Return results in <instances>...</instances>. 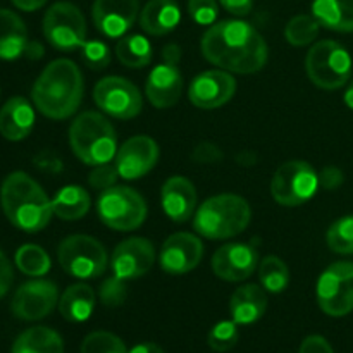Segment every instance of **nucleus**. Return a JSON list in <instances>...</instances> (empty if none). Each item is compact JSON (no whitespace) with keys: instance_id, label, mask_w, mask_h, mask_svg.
<instances>
[{"instance_id":"obj_37","label":"nucleus","mask_w":353,"mask_h":353,"mask_svg":"<svg viewBox=\"0 0 353 353\" xmlns=\"http://www.w3.org/2000/svg\"><path fill=\"white\" fill-rule=\"evenodd\" d=\"M81 59L85 65H88L93 71L105 69L110 62V50L103 41L100 40H86L81 47Z\"/></svg>"},{"instance_id":"obj_20","label":"nucleus","mask_w":353,"mask_h":353,"mask_svg":"<svg viewBox=\"0 0 353 353\" xmlns=\"http://www.w3.org/2000/svg\"><path fill=\"white\" fill-rule=\"evenodd\" d=\"M179 62L162 61L148 74L145 93L155 109H169L176 105L183 93V76Z\"/></svg>"},{"instance_id":"obj_21","label":"nucleus","mask_w":353,"mask_h":353,"mask_svg":"<svg viewBox=\"0 0 353 353\" xmlns=\"http://www.w3.org/2000/svg\"><path fill=\"white\" fill-rule=\"evenodd\" d=\"M161 203L172 223H186L195 216L196 190L185 176H171L162 185Z\"/></svg>"},{"instance_id":"obj_8","label":"nucleus","mask_w":353,"mask_h":353,"mask_svg":"<svg viewBox=\"0 0 353 353\" xmlns=\"http://www.w3.org/2000/svg\"><path fill=\"white\" fill-rule=\"evenodd\" d=\"M97 212L110 230L133 231L147 219V203L137 190L116 185L99 196Z\"/></svg>"},{"instance_id":"obj_7","label":"nucleus","mask_w":353,"mask_h":353,"mask_svg":"<svg viewBox=\"0 0 353 353\" xmlns=\"http://www.w3.org/2000/svg\"><path fill=\"white\" fill-rule=\"evenodd\" d=\"M61 268L78 279H95L105 272L109 257L99 240L88 234L64 238L57 248Z\"/></svg>"},{"instance_id":"obj_50","label":"nucleus","mask_w":353,"mask_h":353,"mask_svg":"<svg viewBox=\"0 0 353 353\" xmlns=\"http://www.w3.org/2000/svg\"><path fill=\"white\" fill-rule=\"evenodd\" d=\"M343 100H345V103H347L348 109L353 110V79L350 81V85L347 86V90H345Z\"/></svg>"},{"instance_id":"obj_41","label":"nucleus","mask_w":353,"mask_h":353,"mask_svg":"<svg viewBox=\"0 0 353 353\" xmlns=\"http://www.w3.org/2000/svg\"><path fill=\"white\" fill-rule=\"evenodd\" d=\"M224 159L223 150H221L217 145L210 143V141H202L195 147V150L192 152V161L196 162V164H207L212 165L217 164Z\"/></svg>"},{"instance_id":"obj_27","label":"nucleus","mask_w":353,"mask_h":353,"mask_svg":"<svg viewBox=\"0 0 353 353\" xmlns=\"http://www.w3.org/2000/svg\"><path fill=\"white\" fill-rule=\"evenodd\" d=\"M312 16L326 30L353 33V0H314Z\"/></svg>"},{"instance_id":"obj_42","label":"nucleus","mask_w":353,"mask_h":353,"mask_svg":"<svg viewBox=\"0 0 353 353\" xmlns=\"http://www.w3.org/2000/svg\"><path fill=\"white\" fill-rule=\"evenodd\" d=\"M345 181V174L341 169L334 168V165H327L323 171L319 172V186L324 190H330V192H334V190L340 188Z\"/></svg>"},{"instance_id":"obj_35","label":"nucleus","mask_w":353,"mask_h":353,"mask_svg":"<svg viewBox=\"0 0 353 353\" xmlns=\"http://www.w3.org/2000/svg\"><path fill=\"white\" fill-rule=\"evenodd\" d=\"M79 353H128L126 345L109 331H93L83 340Z\"/></svg>"},{"instance_id":"obj_2","label":"nucleus","mask_w":353,"mask_h":353,"mask_svg":"<svg viewBox=\"0 0 353 353\" xmlns=\"http://www.w3.org/2000/svg\"><path fill=\"white\" fill-rule=\"evenodd\" d=\"M31 99L34 107L48 119H68L81 105V71L69 59L52 61L34 81Z\"/></svg>"},{"instance_id":"obj_38","label":"nucleus","mask_w":353,"mask_h":353,"mask_svg":"<svg viewBox=\"0 0 353 353\" xmlns=\"http://www.w3.org/2000/svg\"><path fill=\"white\" fill-rule=\"evenodd\" d=\"M100 302L105 307H119L123 305L124 300L128 296V288L126 281L117 276H112V278H107L105 281L100 285L99 290Z\"/></svg>"},{"instance_id":"obj_30","label":"nucleus","mask_w":353,"mask_h":353,"mask_svg":"<svg viewBox=\"0 0 353 353\" xmlns=\"http://www.w3.org/2000/svg\"><path fill=\"white\" fill-rule=\"evenodd\" d=\"M116 55L126 68H145L152 61V45L143 34H124L117 41Z\"/></svg>"},{"instance_id":"obj_3","label":"nucleus","mask_w":353,"mask_h":353,"mask_svg":"<svg viewBox=\"0 0 353 353\" xmlns=\"http://www.w3.org/2000/svg\"><path fill=\"white\" fill-rule=\"evenodd\" d=\"M0 203L9 223L24 233H38L48 226L54 209L52 200L26 172H10L0 188Z\"/></svg>"},{"instance_id":"obj_23","label":"nucleus","mask_w":353,"mask_h":353,"mask_svg":"<svg viewBox=\"0 0 353 353\" xmlns=\"http://www.w3.org/2000/svg\"><path fill=\"white\" fill-rule=\"evenodd\" d=\"M268 309V295L262 286L245 285L240 286L231 295L230 312L236 324L248 326L261 319Z\"/></svg>"},{"instance_id":"obj_32","label":"nucleus","mask_w":353,"mask_h":353,"mask_svg":"<svg viewBox=\"0 0 353 353\" xmlns=\"http://www.w3.org/2000/svg\"><path fill=\"white\" fill-rule=\"evenodd\" d=\"M16 268L23 274L31 276V278H40L50 271V257L41 247L33 243H26L16 252Z\"/></svg>"},{"instance_id":"obj_19","label":"nucleus","mask_w":353,"mask_h":353,"mask_svg":"<svg viewBox=\"0 0 353 353\" xmlns=\"http://www.w3.org/2000/svg\"><path fill=\"white\" fill-rule=\"evenodd\" d=\"M140 14L138 0H95L92 17L95 28L107 38H121Z\"/></svg>"},{"instance_id":"obj_43","label":"nucleus","mask_w":353,"mask_h":353,"mask_svg":"<svg viewBox=\"0 0 353 353\" xmlns=\"http://www.w3.org/2000/svg\"><path fill=\"white\" fill-rule=\"evenodd\" d=\"M299 353H334L333 347L330 345V341L324 336L319 334H312V336H307L305 340L300 345Z\"/></svg>"},{"instance_id":"obj_46","label":"nucleus","mask_w":353,"mask_h":353,"mask_svg":"<svg viewBox=\"0 0 353 353\" xmlns=\"http://www.w3.org/2000/svg\"><path fill=\"white\" fill-rule=\"evenodd\" d=\"M47 155H48V159H45V161H43V157L38 159V162H37L38 168L43 169V171H48V172H59V171H61L62 162L59 161L57 157H54L52 154H47Z\"/></svg>"},{"instance_id":"obj_24","label":"nucleus","mask_w":353,"mask_h":353,"mask_svg":"<svg viewBox=\"0 0 353 353\" xmlns=\"http://www.w3.org/2000/svg\"><path fill=\"white\" fill-rule=\"evenodd\" d=\"M181 21V10L174 0H150L140 12V26L152 37H164L176 30Z\"/></svg>"},{"instance_id":"obj_13","label":"nucleus","mask_w":353,"mask_h":353,"mask_svg":"<svg viewBox=\"0 0 353 353\" xmlns=\"http://www.w3.org/2000/svg\"><path fill=\"white\" fill-rule=\"evenodd\" d=\"M59 303V288L48 279H33L17 288L10 310L21 321H40Z\"/></svg>"},{"instance_id":"obj_9","label":"nucleus","mask_w":353,"mask_h":353,"mask_svg":"<svg viewBox=\"0 0 353 353\" xmlns=\"http://www.w3.org/2000/svg\"><path fill=\"white\" fill-rule=\"evenodd\" d=\"M319 188V174L305 161H288L278 168L271 181L272 199L283 207L309 202Z\"/></svg>"},{"instance_id":"obj_10","label":"nucleus","mask_w":353,"mask_h":353,"mask_svg":"<svg viewBox=\"0 0 353 353\" xmlns=\"http://www.w3.org/2000/svg\"><path fill=\"white\" fill-rule=\"evenodd\" d=\"M43 34L61 52L81 48L86 41L85 16L74 3H54L43 16Z\"/></svg>"},{"instance_id":"obj_47","label":"nucleus","mask_w":353,"mask_h":353,"mask_svg":"<svg viewBox=\"0 0 353 353\" xmlns=\"http://www.w3.org/2000/svg\"><path fill=\"white\" fill-rule=\"evenodd\" d=\"M12 3L17 9L24 10V12H33V10H38L40 7H43L47 3V0H12Z\"/></svg>"},{"instance_id":"obj_1","label":"nucleus","mask_w":353,"mask_h":353,"mask_svg":"<svg viewBox=\"0 0 353 353\" xmlns=\"http://www.w3.org/2000/svg\"><path fill=\"white\" fill-rule=\"evenodd\" d=\"M200 48L210 64L236 74L261 71L269 57L262 34L241 19L216 21L203 33Z\"/></svg>"},{"instance_id":"obj_5","label":"nucleus","mask_w":353,"mask_h":353,"mask_svg":"<svg viewBox=\"0 0 353 353\" xmlns=\"http://www.w3.org/2000/svg\"><path fill=\"white\" fill-rule=\"evenodd\" d=\"M69 143L76 157L86 165L110 162L117 152V134L110 121L99 112H83L69 128Z\"/></svg>"},{"instance_id":"obj_15","label":"nucleus","mask_w":353,"mask_h":353,"mask_svg":"<svg viewBox=\"0 0 353 353\" xmlns=\"http://www.w3.org/2000/svg\"><path fill=\"white\" fill-rule=\"evenodd\" d=\"M236 92V81L231 72L224 69L200 72L195 76L188 90V99L196 109H219L230 102Z\"/></svg>"},{"instance_id":"obj_45","label":"nucleus","mask_w":353,"mask_h":353,"mask_svg":"<svg viewBox=\"0 0 353 353\" xmlns=\"http://www.w3.org/2000/svg\"><path fill=\"white\" fill-rule=\"evenodd\" d=\"M219 3L228 12L238 17H243L247 14H250L252 7H254V0H219Z\"/></svg>"},{"instance_id":"obj_48","label":"nucleus","mask_w":353,"mask_h":353,"mask_svg":"<svg viewBox=\"0 0 353 353\" xmlns=\"http://www.w3.org/2000/svg\"><path fill=\"white\" fill-rule=\"evenodd\" d=\"M181 59V48L176 43L165 45L164 50H162V61H171V62H179Z\"/></svg>"},{"instance_id":"obj_34","label":"nucleus","mask_w":353,"mask_h":353,"mask_svg":"<svg viewBox=\"0 0 353 353\" xmlns=\"http://www.w3.org/2000/svg\"><path fill=\"white\" fill-rule=\"evenodd\" d=\"M326 243L330 250L340 255L353 254V214L334 221L326 233Z\"/></svg>"},{"instance_id":"obj_31","label":"nucleus","mask_w":353,"mask_h":353,"mask_svg":"<svg viewBox=\"0 0 353 353\" xmlns=\"http://www.w3.org/2000/svg\"><path fill=\"white\" fill-rule=\"evenodd\" d=\"M259 279L264 290L271 293H281L290 285V269L283 259L268 255L259 265Z\"/></svg>"},{"instance_id":"obj_22","label":"nucleus","mask_w":353,"mask_h":353,"mask_svg":"<svg viewBox=\"0 0 353 353\" xmlns=\"http://www.w3.org/2000/svg\"><path fill=\"white\" fill-rule=\"evenodd\" d=\"M34 126V110L23 97H12L0 109V134L9 141H21Z\"/></svg>"},{"instance_id":"obj_4","label":"nucleus","mask_w":353,"mask_h":353,"mask_svg":"<svg viewBox=\"0 0 353 353\" xmlns=\"http://www.w3.org/2000/svg\"><path fill=\"white\" fill-rule=\"evenodd\" d=\"M252 219L247 200L233 193L207 199L193 216V228L207 240H228L243 233Z\"/></svg>"},{"instance_id":"obj_36","label":"nucleus","mask_w":353,"mask_h":353,"mask_svg":"<svg viewBox=\"0 0 353 353\" xmlns=\"http://www.w3.org/2000/svg\"><path fill=\"white\" fill-rule=\"evenodd\" d=\"M238 324L234 321H221L216 326L210 330L209 338V347L214 352H230L238 343Z\"/></svg>"},{"instance_id":"obj_39","label":"nucleus","mask_w":353,"mask_h":353,"mask_svg":"<svg viewBox=\"0 0 353 353\" xmlns=\"http://www.w3.org/2000/svg\"><path fill=\"white\" fill-rule=\"evenodd\" d=\"M119 171H117L116 162L110 161L105 164L93 165L92 172L88 176V183L93 190H99V192H105V190L116 186L117 179H119Z\"/></svg>"},{"instance_id":"obj_29","label":"nucleus","mask_w":353,"mask_h":353,"mask_svg":"<svg viewBox=\"0 0 353 353\" xmlns=\"http://www.w3.org/2000/svg\"><path fill=\"white\" fill-rule=\"evenodd\" d=\"M92 199L88 192L78 185H68L57 192L52 200L54 214L62 221H78L88 214Z\"/></svg>"},{"instance_id":"obj_26","label":"nucleus","mask_w":353,"mask_h":353,"mask_svg":"<svg viewBox=\"0 0 353 353\" xmlns=\"http://www.w3.org/2000/svg\"><path fill=\"white\" fill-rule=\"evenodd\" d=\"M95 309V292L90 285L76 283L71 285L59 299L61 316L69 323H85Z\"/></svg>"},{"instance_id":"obj_25","label":"nucleus","mask_w":353,"mask_h":353,"mask_svg":"<svg viewBox=\"0 0 353 353\" xmlns=\"http://www.w3.org/2000/svg\"><path fill=\"white\" fill-rule=\"evenodd\" d=\"M28 30L24 21L9 9H0V59L14 61L24 55L28 47Z\"/></svg>"},{"instance_id":"obj_14","label":"nucleus","mask_w":353,"mask_h":353,"mask_svg":"<svg viewBox=\"0 0 353 353\" xmlns=\"http://www.w3.org/2000/svg\"><path fill=\"white\" fill-rule=\"evenodd\" d=\"M155 262L154 243L147 238H128L121 241L110 257V269L114 276L130 281L141 278L152 269Z\"/></svg>"},{"instance_id":"obj_12","label":"nucleus","mask_w":353,"mask_h":353,"mask_svg":"<svg viewBox=\"0 0 353 353\" xmlns=\"http://www.w3.org/2000/svg\"><path fill=\"white\" fill-rule=\"evenodd\" d=\"M93 100L97 107L114 119H133L141 112L143 99L137 85L121 76H107L95 85Z\"/></svg>"},{"instance_id":"obj_11","label":"nucleus","mask_w":353,"mask_h":353,"mask_svg":"<svg viewBox=\"0 0 353 353\" xmlns=\"http://www.w3.org/2000/svg\"><path fill=\"white\" fill-rule=\"evenodd\" d=\"M321 310L331 317H343L353 310V262H334L324 269L316 288Z\"/></svg>"},{"instance_id":"obj_44","label":"nucleus","mask_w":353,"mask_h":353,"mask_svg":"<svg viewBox=\"0 0 353 353\" xmlns=\"http://www.w3.org/2000/svg\"><path fill=\"white\" fill-rule=\"evenodd\" d=\"M14 281V272L12 265H10L9 259L6 257L2 250H0V299L6 296V293L9 292L10 286Z\"/></svg>"},{"instance_id":"obj_49","label":"nucleus","mask_w":353,"mask_h":353,"mask_svg":"<svg viewBox=\"0 0 353 353\" xmlns=\"http://www.w3.org/2000/svg\"><path fill=\"white\" fill-rule=\"evenodd\" d=\"M128 353H165L157 343H140L131 348Z\"/></svg>"},{"instance_id":"obj_28","label":"nucleus","mask_w":353,"mask_h":353,"mask_svg":"<svg viewBox=\"0 0 353 353\" xmlns=\"http://www.w3.org/2000/svg\"><path fill=\"white\" fill-rule=\"evenodd\" d=\"M10 353H64V343L57 331L34 326L16 338Z\"/></svg>"},{"instance_id":"obj_18","label":"nucleus","mask_w":353,"mask_h":353,"mask_svg":"<svg viewBox=\"0 0 353 353\" xmlns=\"http://www.w3.org/2000/svg\"><path fill=\"white\" fill-rule=\"evenodd\" d=\"M203 257V243L192 233H174L162 245L159 262L162 271L171 276H181L193 271Z\"/></svg>"},{"instance_id":"obj_33","label":"nucleus","mask_w":353,"mask_h":353,"mask_svg":"<svg viewBox=\"0 0 353 353\" xmlns=\"http://www.w3.org/2000/svg\"><path fill=\"white\" fill-rule=\"evenodd\" d=\"M321 24L314 16H307V14H300V16L292 17L285 28V38L288 43L295 45V47H305V45L312 43L319 34Z\"/></svg>"},{"instance_id":"obj_40","label":"nucleus","mask_w":353,"mask_h":353,"mask_svg":"<svg viewBox=\"0 0 353 353\" xmlns=\"http://www.w3.org/2000/svg\"><path fill=\"white\" fill-rule=\"evenodd\" d=\"M188 12L196 24L212 26L219 14L216 0H188Z\"/></svg>"},{"instance_id":"obj_6","label":"nucleus","mask_w":353,"mask_h":353,"mask_svg":"<svg viewBox=\"0 0 353 353\" xmlns=\"http://www.w3.org/2000/svg\"><path fill=\"white\" fill-rule=\"evenodd\" d=\"M352 55L334 40H321L312 45L305 59L309 79L323 90H338L350 81Z\"/></svg>"},{"instance_id":"obj_17","label":"nucleus","mask_w":353,"mask_h":353,"mask_svg":"<svg viewBox=\"0 0 353 353\" xmlns=\"http://www.w3.org/2000/svg\"><path fill=\"white\" fill-rule=\"evenodd\" d=\"M159 161V145L145 134L130 138L116 152L114 162L123 179H140L155 168Z\"/></svg>"},{"instance_id":"obj_16","label":"nucleus","mask_w":353,"mask_h":353,"mask_svg":"<svg viewBox=\"0 0 353 353\" xmlns=\"http://www.w3.org/2000/svg\"><path fill=\"white\" fill-rule=\"evenodd\" d=\"M257 268L259 252L248 243H226L214 252L212 271L224 281H245L257 271Z\"/></svg>"}]
</instances>
